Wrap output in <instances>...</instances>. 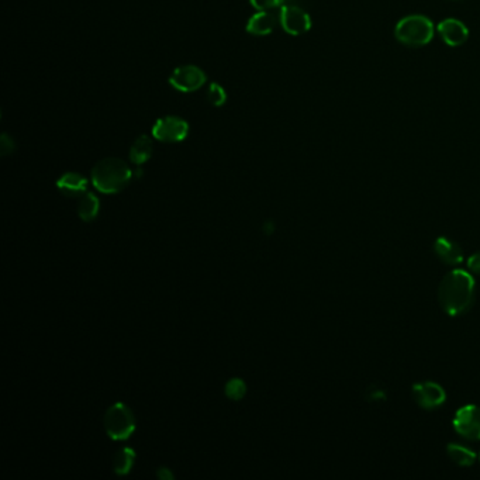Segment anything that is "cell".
Wrapping results in <instances>:
<instances>
[{
  "label": "cell",
  "mask_w": 480,
  "mask_h": 480,
  "mask_svg": "<svg viewBox=\"0 0 480 480\" xmlns=\"http://www.w3.org/2000/svg\"><path fill=\"white\" fill-rule=\"evenodd\" d=\"M475 279L467 271H451L438 285V303L450 316L457 317L469 312L475 303Z\"/></svg>",
  "instance_id": "6da1fadb"
},
{
  "label": "cell",
  "mask_w": 480,
  "mask_h": 480,
  "mask_svg": "<svg viewBox=\"0 0 480 480\" xmlns=\"http://www.w3.org/2000/svg\"><path fill=\"white\" fill-rule=\"evenodd\" d=\"M133 172L120 158L99 160L92 169V183L102 193H119L131 180Z\"/></svg>",
  "instance_id": "7a4b0ae2"
},
{
  "label": "cell",
  "mask_w": 480,
  "mask_h": 480,
  "mask_svg": "<svg viewBox=\"0 0 480 480\" xmlns=\"http://www.w3.org/2000/svg\"><path fill=\"white\" fill-rule=\"evenodd\" d=\"M394 35L407 47H424L434 37V25L426 16H406L396 24Z\"/></svg>",
  "instance_id": "3957f363"
},
{
  "label": "cell",
  "mask_w": 480,
  "mask_h": 480,
  "mask_svg": "<svg viewBox=\"0 0 480 480\" xmlns=\"http://www.w3.org/2000/svg\"><path fill=\"white\" fill-rule=\"evenodd\" d=\"M103 424L107 435L115 441L130 438L136 430V418L129 406L116 403L107 409L103 417Z\"/></svg>",
  "instance_id": "277c9868"
},
{
  "label": "cell",
  "mask_w": 480,
  "mask_h": 480,
  "mask_svg": "<svg viewBox=\"0 0 480 480\" xmlns=\"http://www.w3.org/2000/svg\"><path fill=\"white\" fill-rule=\"evenodd\" d=\"M207 81V76L203 69L196 65H182L177 66L170 78L169 83L179 92L190 93L199 90Z\"/></svg>",
  "instance_id": "5b68a950"
},
{
  "label": "cell",
  "mask_w": 480,
  "mask_h": 480,
  "mask_svg": "<svg viewBox=\"0 0 480 480\" xmlns=\"http://www.w3.org/2000/svg\"><path fill=\"white\" fill-rule=\"evenodd\" d=\"M454 428L455 431L469 440V441H479L480 440V407L475 404H468L461 407L454 418Z\"/></svg>",
  "instance_id": "8992f818"
},
{
  "label": "cell",
  "mask_w": 480,
  "mask_h": 480,
  "mask_svg": "<svg viewBox=\"0 0 480 480\" xmlns=\"http://www.w3.org/2000/svg\"><path fill=\"white\" fill-rule=\"evenodd\" d=\"M189 134V124L180 117L166 116L156 122L153 136L162 143H179Z\"/></svg>",
  "instance_id": "52a82bcc"
},
{
  "label": "cell",
  "mask_w": 480,
  "mask_h": 480,
  "mask_svg": "<svg viewBox=\"0 0 480 480\" xmlns=\"http://www.w3.org/2000/svg\"><path fill=\"white\" fill-rule=\"evenodd\" d=\"M411 394L417 406L424 410L438 409L447 400V393L444 387L435 382L416 383L411 389Z\"/></svg>",
  "instance_id": "ba28073f"
},
{
  "label": "cell",
  "mask_w": 480,
  "mask_h": 480,
  "mask_svg": "<svg viewBox=\"0 0 480 480\" xmlns=\"http://www.w3.org/2000/svg\"><path fill=\"white\" fill-rule=\"evenodd\" d=\"M281 24L283 30L291 35H302L312 27L310 16L296 4H285L281 8Z\"/></svg>",
  "instance_id": "9c48e42d"
},
{
  "label": "cell",
  "mask_w": 480,
  "mask_h": 480,
  "mask_svg": "<svg viewBox=\"0 0 480 480\" xmlns=\"http://www.w3.org/2000/svg\"><path fill=\"white\" fill-rule=\"evenodd\" d=\"M438 34L450 47H459L468 40L469 30L461 20L445 18L438 24Z\"/></svg>",
  "instance_id": "30bf717a"
},
{
  "label": "cell",
  "mask_w": 480,
  "mask_h": 480,
  "mask_svg": "<svg viewBox=\"0 0 480 480\" xmlns=\"http://www.w3.org/2000/svg\"><path fill=\"white\" fill-rule=\"evenodd\" d=\"M434 254L441 262L451 267L459 265L464 261V250L458 242L448 237H440L435 240Z\"/></svg>",
  "instance_id": "8fae6325"
},
{
  "label": "cell",
  "mask_w": 480,
  "mask_h": 480,
  "mask_svg": "<svg viewBox=\"0 0 480 480\" xmlns=\"http://www.w3.org/2000/svg\"><path fill=\"white\" fill-rule=\"evenodd\" d=\"M281 24V16L271 10L255 13L247 23V31L252 35H269Z\"/></svg>",
  "instance_id": "7c38bea8"
},
{
  "label": "cell",
  "mask_w": 480,
  "mask_h": 480,
  "mask_svg": "<svg viewBox=\"0 0 480 480\" xmlns=\"http://www.w3.org/2000/svg\"><path fill=\"white\" fill-rule=\"evenodd\" d=\"M57 187L66 197H78L86 193L88 179L76 172H66L57 180Z\"/></svg>",
  "instance_id": "4fadbf2b"
},
{
  "label": "cell",
  "mask_w": 480,
  "mask_h": 480,
  "mask_svg": "<svg viewBox=\"0 0 480 480\" xmlns=\"http://www.w3.org/2000/svg\"><path fill=\"white\" fill-rule=\"evenodd\" d=\"M154 151L153 141L148 136H140L130 148V160L136 165H143L151 158Z\"/></svg>",
  "instance_id": "5bb4252c"
},
{
  "label": "cell",
  "mask_w": 480,
  "mask_h": 480,
  "mask_svg": "<svg viewBox=\"0 0 480 480\" xmlns=\"http://www.w3.org/2000/svg\"><path fill=\"white\" fill-rule=\"evenodd\" d=\"M99 207H100V201L98 199L96 194L86 192L85 194H82L79 204H78V216L86 221L90 223L93 221L98 214H99Z\"/></svg>",
  "instance_id": "9a60e30c"
},
{
  "label": "cell",
  "mask_w": 480,
  "mask_h": 480,
  "mask_svg": "<svg viewBox=\"0 0 480 480\" xmlns=\"http://www.w3.org/2000/svg\"><path fill=\"white\" fill-rule=\"evenodd\" d=\"M447 452L450 459L459 467H472L476 461V454L461 444H450Z\"/></svg>",
  "instance_id": "2e32d148"
},
{
  "label": "cell",
  "mask_w": 480,
  "mask_h": 480,
  "mask_svg": "<svg viewBox=\"0 0 480 480\" xmlns=\"http://www.w3.org/2000/svg\"><path fill=\"white\" fill-rule=\"evenodd\" d=\"M134 461H136V452L131 448L124 447L116 452L113 458V469L117 475H127L130 474L134 465Z\"/></svg>",
  "instance_id": "e0dca14e"
},
{
  "label": "cell",
  "mask_w": 480,
  "mask_h": 480,
  "mask_svg": "<svg viewBox=\"0 0 480 480\" xmlns=\"http://www.w3.org/2000/svg\"><path fill=\"white\" fill-rule=\"evenodd\" d=\"M245 392H247V386H245V383H244L241 379H238V377H234V379L228 380L227 385H226V394H227L230 399H233V400H240V399H242L244 394H245Z\"/></svg>",
  "instance_id": "ac0fdd59"
},
{
  "label": "cell",
  "mask_w": 480,
  "mask_h": 480,
  "mask_svg": "<svg viewBox=\"0 0 480 480\" xmlns=\"http://www.w3.org/2000/svg\"><path fill=\"white\" fill-rule=\"evenodd\" d=\"M207 99L213 106L220 107L227 102V93L224 88L220 86L218 83H211L207 90Z\"/></svg>",
  "instance_id": "d6986e66"
},
{
  "label": "cell",
  "mask_w": 480,
  "mask_h": 480,
  "mask_svg": "<svg viewBox=\"0 0 480 480\" xmlns=\"http://www.w3.org/2000/svg\"><path fill=\"white\" fill-rule=\"evenodd\" d=\"M251 4L258 11H264L282 8L285 4H288V0H251Z\"/></svg>",
  "instance_id": "ffe728a7"
},
{
  "label": "cell",
  "mask_w": 480,
  "mask_h": 480,
  "mask_svg": "<svg viewBox=\"0 0 480 480\" xmlns=\"http://www.w3.org/2000/svg\"><path fill=\"white\" fill-rule=\"evenodd\" d=\"M0 148H1V156H7V154H11V153H13V150H14V143H13V140H11L7 134H3V136H1Z\"/></svg>",
  "instance_id": "44dd1931"
},
{
  "label": "cell",
  "mask_w": 480,
  "mask_h": 480,
  "mask_svg": "<svg viewBox=\"0 0 480 480\" xmlns=\"http://www.w3.org/2000/svg\"><path fill=\"white\" fill-rule=\"evenodd\" d=\"M468 269L472 274L480 275V251L475 252L474 255H471V258L468 259Z\"/></svg>",
  "instance_id": "7402d4cb"
},
{
  "label": "cell",
  "mask_w": 480,
  "mask_h": 480,
  "mask_svg": "<svg viewBox=\"0 0 480 480\" xmlns=\"http://www.w3.org/2000/svg\"><path fill=\"white\" fill-rule=\"evenodd\" d=\"M158 478L162 480H172L173 479V475L170 474V471L168 468H160L158 472H157Z\"/></svg>",
  "instance_id": "603a6c76"
}]
</instances>
